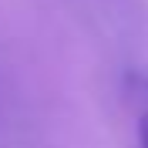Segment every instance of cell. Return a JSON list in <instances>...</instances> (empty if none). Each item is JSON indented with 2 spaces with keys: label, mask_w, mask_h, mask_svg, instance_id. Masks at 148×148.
Here are the masks:
<instances>
[{
  "label": "cell",
  "mask_w": 148,
  "mask_h": 148,
  "mask_svg": "<svg viewBox=\"0 0 148 148\" xmlns=\"http://www.w3.org/2000/svg\"><path fill=\"white\" fill-rule=\"evenodd\" d=\"M138 148H148V114L138 121Z\"/></svg>",
  "instance_id": "cell-1"
}]
</instances>
